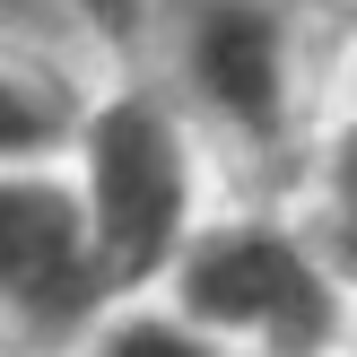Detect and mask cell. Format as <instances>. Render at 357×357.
Listing matches in <instances>:
<instances>
[{
	"label": "cell",
	"instance_id": "1",
	"mask_svg": "<svg viewBox=\"0 0 357 357\" xmlns=\"http://www.w3.org/2000/svg\"><path fill=\"white\" fill-rule=\"evenodd\" d=\"M166 305L236 357H340L357 331L340 271L323 261L314 227L288 218H218L192 227L166 271Z\"/></svg>",
	"mask_w": 357,
	"mask_h": 357
},
{
	"label": "cell",
	"instance_id": "2",
	"mask_svg": "<svg viewBox=\"0 0 357 357\" xmlns=\"http://www.w3.org/2000/svg\"><path fill=\"white\" fill-rule=\"evenodd\" d=\"M79 192L87 236H96V261L114 279V296L149 288V279L174 271V253L192 244V131L166 96L149 87H122V96L87 105L79 114Z\"/></svg>",
	"mask_w": 357,
	"mask_h": 357
},
{
	"label": "cell",
	"instance_id": "3",
	"mask_svg": "<svg viewBox=\"0 0 357 357\" xmlns=\"http://www.w3.org/2000/svg\"><path fill=\"white\" fill-rule=\"evenodd\" d=\"M174 96L244 157L296 139V0H157Z\"/></svg>",
	"mask_w": 357,
	"mask_h": 357
},
{
	"label": "cell",
	"instance_id": "4",
	"mask_svg": "<svg viewBox=\"0 0 357 357\" xmlns=\"http://www.w3.org/2000/svg\"><path fill=\"white\" fill-rule=\"evenodd\" d=\"M114 305L79 192L44 166H0V331L26 349H79Z\"/></svg>",
	"mask_w": 357,
	"mask_h": 357
},
{
	"label": "cell",
	"instance_id": "5",
	"mask_svg": "<svg viewBox=\"0 0 357 357\" xmlns=\"http://www.w3.org/2000/svg\"><path fill=\"white\" fill-rule=\"evenodd\" d=\"M87 105L26 52H0V166H44L52 149L79 139Z\"/></svg>",
	"mask_w": 357,
	"mask_h": 357
},
{
	"label": "cell",
	"instance_id": "6",
	"mask_svg": "<svg viewBox=\"0 0 357 357\" xmlns=\"http://www.w3.org/2000/svg\"><path fill=\"white\" fill-rule=\"evenodd\" d=\"M314 244H323V261L340 271V288L357 296V114L331 131L323 174H314Z\"/></svg>",
	"mask_w": 357,
	"mask_h": 357
},
{
	"label": "cell",
	"instance_id": "7",
	"mask_svg": "<svg viewBox=\"0 0 357 357\" xmlns=\"http://www.w3.org/2000/svg\"><path fill=\"white\" fill-rule=\"evenodd\" d=\"M79 357H236V349H218L209 331H192L174 305H114L79 340Z\"/></svg>",
	"mask_w": 357,
	"mask_h": 357
},
{
	"label": "cell",
	"instance_id": "8",
	"mask_svg": "<svg viewBox=\"0 0 357 357\" xmlns=\"http://www.w3.org/2000/svg\"><path fill=\"white\" fill-rule=\"evenodd\" d=\"M79 26H96V35H114V44H131L139 35V17H149V0H61Z\"/></svg>",
	"mask_w": 357,
	"mask_h": 357
},
{
	"label": "cell",
	"instance_id": "9",
	"mask_svg": "<svg viewBox=\"0 0 357 357\" xmlns=\"http://www.w3.org/2000/svg\"><path fill=\"white\" fill-rule=\"evenodd\" d=\"M305 9H357V0H305Z\"/></svg>",
	"mask_w": 357,
	"mask_h": 357
},
{
	"label": "cell",
	"instance_id": "10",
	"mask_svg": "<svg viewBox=\"0 0 357 357\" xmlns=\"http://www.w3.org/2000/svg\"><path fill=\"white\" fill-rule=\"evenodd\" d=\"M349 357H357V331H349Z\"/></svg>",
	"mask_w": 357,
	"mask_h": 357
}]
</instances>
